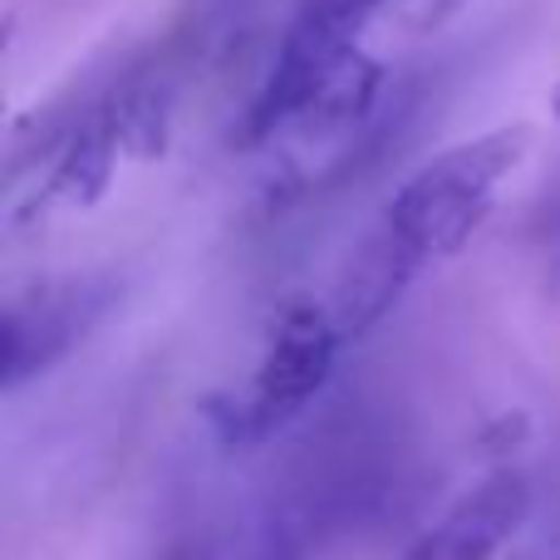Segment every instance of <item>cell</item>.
I'll return each mask as SVG.
<instances>
[{
  "instance_id": "obj_8",
  "label": "cell",
  "mask_w": 560,
  "mask_h": 560,
  "mask_svg": "<svg viewBox=\"0 0 560 560\" xmlns=\"http://www.w3.org/2000/svg\"><path fill=\"white\" fill-rule=\"evenodd\" d=\"M256 560H300V556H295V546H290L285 536H271V541L261 546V556H256Z\"/></svg>"
},
{
  "instance_id": "obj_2",
  "label": "cell",
  "mask_w": 560,
  "mask_h": 560,
  "mask_svg": "<svg viewBox=\"0 0 560 560\" xmlns=\"http://www.w3.org/2000/svg\"><path fill=\"white\" fill-rule=\"evenodd\" d=\"M335 310L315 300H290L276 315V329L266 339V354L252 374V388L222 413V438L232 447H256L285 423L305 413V404L325 388L339 354Z\"/></svg>"
},
{
  "instance_id": "obj_4",
  "label": "cell",
  "mask_w": 560,
  "mask_h": 560,
  "mask_svg": "<svg viewBox=\"0 0 560 560\" xmlns=\"http://www.w3.org/2000/svg\"><path fill=\"white\" fill-rule=\"evenodd\" d=\"M532 516V487L522 472H492L438 526H428L404 560H492Z\"/></svg>"
},
{
  "instance_id": "obj_7",
  "label": "cell",
  "mask_w": 560,
  "mask_h": 560,
  "mask_svg": "<svg viewBox=\"0 0 560 560\" xmlns=\"http://www.w3.org/2000/svg\"><path fill=\"white\" fill-rule=\"evenodd\" d=\"M108 114L118 128V148L138 163H153L167 153V133H173V94L158 74H128L124 84L108 94Z\"/></svg>"
},
{
  "instance_id": "obj_10",
  "label": "cell",
  "mask_w": 560,
  "mask_h": 560,
  "mask_svg": "<svg viewBox=\"0 0 560 560\" xmlns=\"http://www.w3.org/2000/svg\"><path fill=\"white\" fill-rule=\"evenodd\" d=\"M177 560H183V556H177Z\"/></svg>"
},
{
  "instance_id": "obj_3",
  "label": "cell",
  "mask_w": 560,
  "mask_h": 560,
  "mask_svg": "<svg viewBox=\"0 0 560 560\" xmlns=\"http://www.w3.org/2000/svg\"><path fill=\"white\" fill-rule=\"evenodd\" d=\"M108 290L94 285H49L35 290L30 300H15L5 310V345H0L5 394H15L25 378L45 374L55 359H65L74 349V339H84V329L94 325Z\"/></svg>"
},
{
  "instance_id": "obj_5",
  "label": "cell",
  "mask_w": 560,
  "mask_h": 560,
  "mask_svg": "<svg viewBox=\"0 0 560 560\" xmlns=\"http://www.w3.org/2000/svg\"><path fill=\"white\" fill-rule=\"evenodd\" d=\"M118 128L108 114V94L98 104H89L84 114L69 118L65 138H59L55 158L45 167V187H39V202H65V207H94L108 192L118 167Z\"/></svg>"
},
{
  "instance_id": "obj_9",
  "label": "cell",
  "mask_w": 560,
  "mask_h": 560,
  "mask_svg": "<svg viewBox=\"0 0 560 560\" xmlns=\"http://www.w3.org/2000/svg\"><path fill=\"white\" fill-rule=\"evenodd\" d=\"M551 108H556V124H560V89H556V104Z\"/></svg>"
},
{
  "instance_id": "obj_1",
  "label": "cell",
  "mask_w": 560,
  "mask_h": 560,
  "mask_svg": "<svg viewBox=\"0 0 560 560\" xmlns=\"http://www.w3.org/2000/svg\"><path fill=\"white\" fill-rule=\"evenodd\" d=\"M532 153V128L512 124V128H492L482 138L443 148L438 158H428L388 202L378 232L423 271L428 261L457 256L482 222L492 217L502 183L526 163Z\"/></svg>"
},
{
  "instance_id": "obj_6",
  "label": "cell",
  "mask_w": 560,
  "mask_h": 560,
  "mask_svg": "<svg viewBox=\"0 0 560 560\" xmlns=\"http://www.w3.org/2000/svg\"><path fill=\"white\" fill-rule=\"evenodd\" d=\"M418 276V266L388 242L374 226L364 246L354 252L349 271L339 276V295H335V325L339 339H359L378 325V319L394 310V300L408 290V280Z\"/></svg>"
}]
</instances>
